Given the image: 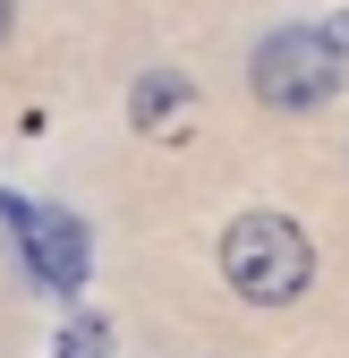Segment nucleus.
Instances as JSON below:
<instances>
[{
    "mask_svg": "<svg viewBox=\"0 0 349 358\" xmlns=\"http://www.w3.org/2000/svg\"><path fill=\"white\" fill-rule=\"evenodd\" d=\"M222 282L247 299V307H290L298 290L315 282V239L298 231L290 213H239L222 231Z\"/></svg>",
    "mask_w": 349,
    "mask_h": 358,
    "instance_id": "obj_1",
    "label": "nucleus"
},
{
    "mask_svg": "<svg viewBox=\"0 0 349 358\" xmlns=\"http://www.w3.org/2000/svg\"><path fill=\"white\" fill-rule=\"evenodd\" d=\"M341 69H349V52L324 26H281L247 52V94L265 111H324L341 94Z\"/></svg>",
    "mask_w": 349,
    "mask_h": 358,
    "instance_id": "obj_2",
    "label": "nucleus"
},
{
    "mask_svg": "<svg viewBox=\"0 0 349 358\" xmlns=\"http://www.w3.org/2000/svg\"><path fill=\"white\" fill-rule=\"evenodd\" d=\"M0 222H9V239L26 248V273L43 290H77L85 282V264H94V248H85V222L60 213V205H26L0 188Z\"/></svg>",
    "mask_w": 349,
    "mask_h": 358,
    "instance_id": "obj_3",
    "label": "nucleus"
},
{
    "mask_svg": "<svg viewBox=\"0 0 349 358\" xmlns=\"http://www.w3.org/2000/svg\"><path fill=\"white\" fill-rule=\"evenodd\" d=\"M128 111H137L145 137H162V145H170V137L188 128V111H196V85H188V77H170V69H154V77H137Z\"/></svg>",
    "mask_w": 349,
    "mask_h": 358,
    "instance_id": "obj_4",
    "label": "nucleus"
},
{
    "mask_svg": "<svg viewBox=\"0 0 349 358\" xmlns=\"http://www.w3.org/2000/svg\"><path fill=\"white\" fill-rule=\"evenodd\" d=\"M52 358H111V324L94 316V307L60 316V333H52Z\"/></svg>",
    "mask_w": 349,
    "mask_h": 358,
    "instance_id": "obj_5",
    "label": "nucleus"
},
{
    "mask_svg": "<svg viewBox=\"0 0 349 358\" xmlns=\"http://www.w3.org/2000/svg\"><path fill=\"white\" fill-rule=\"evenodd\" d=\"M9 26H17V0H0V43H9Z\"/></svg>",
    "mask_w": 349,
    "mask_h": 358,
    "instance_id": "obj_6",
    "label": "nucleus"
}]
</instances>
